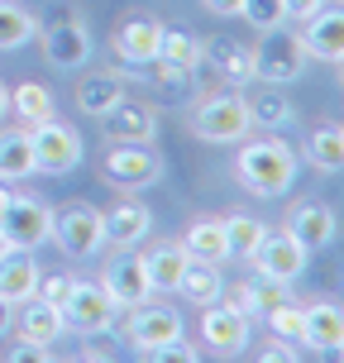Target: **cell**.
I'll use <instances>...</instances> for the list:
<instances>
[{"mask_svg":"<svg viewBox=\"0 0 344 363\" xmlns=\"http://www.w3.org/2000/svg\"><path fill=\"white\" fill-rule=\"evenodd\" d=\"M158 34H163V24L158 19H129L125 29H115V53L125 57V62H153L158 57Z\"/></svg>","mask_w":344,"mask_h":363,"instance_id":"22","label":"cell"},{"mask_svg":"<svg viewBox=\"0 0 344 363\" xmlns=\"http://www.w3.org/2000/svg\"><path fill=\"white\" fill-rule=\"evenodd\" d=\"M182 249L187 258H196V263H225L230 258V239H225V225L220 220H196L187 235H182Z\"/></svg>","mask_w":344,"mask_h":363,"instance_id":"23","label":"cell"},{"mask_svg":"<svg viewBox=\"0 0 344 363\" xmlns=\"http://www.w3.org/2000/svg\"><path fill=\"white\" fill-rule=\"evenodd\" d=\"M57 315H62V330H72V335L91 340V335L115 330L120 306L106 296V287H101V282H72V291H67V301L57 306Z\"/></svg>","mask_w":344,"mask_h":363,"instance_id":"3","label":"cell"},{"mask_svg":"<svg viewBox=\"0 0 344 363\" xmlns=\"http://www.w3.org/2000/svg\"><path fill=\"white\" fill-rule=\"evenodd\" d=\"M5 110H10V91H5V82H0V120H5Z\"/></svg>","mask_w":344,"mask_h":363,"instance_id":"44","label":"cell"},{"mask_svg":"<svg viewBox=\"0 0 344 363\" xmlns=\"http://www.w3.org/2000/svg\"><path fill=\"white\" fill-rule=\"evenodd\" d=\"M206 53H211V62L220 67V77H230L235 86H249V82H254V48H244L235 38H211Z\"/></svg>","mask_w":344,"mask_h":363,"instance_id":"27","label":"cell"},{"mask_svg":"<svg viewBox=\"0 0 344 363\" xmlns=\"http://www.w3.org/2000/svg\"><path fill=\"white\" fill-rule=\"evenodd\" d=\"M249 129H254V120H249V106L239 91H220L211 101H201L192 115V134L206 144H239V139H249Z\"/></svg>","mask_w":344,"mask_h":363,"instance_id":"2","label":"cell"},{"mask_svg":"<svg viewBox=\"0 0 344 363\" xmlns=\"http://www.w3.org/2000/svg\"><path fill=\"white\" fill-rule=\"evenodd\" d=\"M29 144H34V172H48V177H62L82 163V134L72 125H57L53 115L29 125Z\"/></svg>","mask_w":344,"mask_h":363,"instance_id":"4","label":"cell"},{"mask_svg":"<svg viewBox=\"0 0 344 363\" xmlns=\"http://www.w3.org/2000/svg\"><path fill=\"white\" fill-rule=\"evenodd\" d=\"M301 72H306V48H301V38L282 34V29H268L263 43L254 48V82L292 86Z\"/></svg>","mask_w":344,"mask_h":363,"instance_id":"5","label":"cell"},{"mask_svg":"<svg viewBox=\"0 0 344 363\" xmlns=\"http://www.w3.org/2000/svg\"><path fill=\"white\" fill-rule=\"evenodd\" d=\"M263 363H292L296 359V345H287V340H268V349L258 354Z\"/></svg>","mask_w":344,"mask_h":363,"instance_id":"40","label":"cell"},{"mask_svg":"<svg viewBox=\"0 0 344 363\" xmlns=\"http://www.w3.org/2000/svg\"><path fill=\"white\" fill-rule=\"evenodd\" d=\"M101 120H106V134L115 144H153V139H158V115H153V106H144V101L120 96Z\"/></svg>","mask_w":344,"mask_h":363,"instance_id":"12","label":"cell"},{"mask_svg":"<svg viewBox=\"0 0 344 363\" xmlns=\"http://www.w3.org/2000/svg\"><path fill=\"white\" fill-rule=\"evenodd\" d=\"M340 349H344V345H340ZM340 359H344V354H340Z\"/></svg>","mask_w":344,"mask_h":363,"instance_id":"47","label":"cell"},{"mask_svg":"<svg viewBox=\"0 0 344 363\" xmlns=\"http://www.w3.org/2000/svg\"><path fill=\"white\" fill-rule=\"evenodd\" d=\"M67 291H72V277H38V296H43L48 306H62Z\"/></svg>","mask_w":344,"mask_h":363,"instance_id":"39","label":"cell"},{"mask_svg":"<svg viewBox=\"0 0 344 363\" xmlns=\"http://www.w3.org/2000/svg\"><path fill=\"white\" fill-rule=\"evenodd\" d=\"M301 345L321 354H340L344 345V306L340 301H311L301 306Z\"/></svg>","mask_w":344,"mask_h":363,"instance_id":"14","label":"cell"},{"mask_svg":"<svg viewBox=\"0 0 344 363\" xmlns=\"http://www.w3.org/2000/svg\"><path fill=\"white\" fill-rule=\"evenodd\" d=\"M19 325V340H34V345H48L53 349V340L62 335V315H57V306H48L43 296H29V301H19V315H10Z\"/></svg>","mask_w":344,"mask_h":363,"instance_id":"19","label":"cell"},{"mask_svg":"<svg viewBox=\"0 0 344 363\" xmlns=\"http://www.w3.org/2000/svg\"><path fill=\"white\" fill-rule=\"evenodd\" d=\"M287 235L301 239L306 249H326L330 239H335V211H330V206H321V201H301V206H292Z\"/></svg>","mask_w":344,"mask_h":363,"instance_id":"18","label":"cell"},{"mask_svg":"<svg viewBox=\"0 0 344 363\" xmlns=\"http://www.w3.org/2000/svg\"><path fill=\"white\" fill-rule=\"evenodd\" d=\"M0 230H5V239H10L15 249H38V244H48V239H53V211H48V201L10 196Z\"/></svg>","mask_w":344,"mask_h":363,"instance_id":"9","label":"cell"},{"mask_svg":"<svg viewBox=\"0 0 344 363\" xmlns=\"http://www.w3.org/2000/svg\"><path fill=\"white\" fill-rule=\"evenodd\" d=\"M306 254L311 249L301 239H292L287 230H263V239L254 244L249 263H254V272H263V277L292 282V277H301V268H306Z\"/></svg>","mask_w":344,"mask_h":363,"instance_id":"8","label":"cell"},{"mask_svg":"<svg viewBox=\"0 0 344 363\" xmlns=\"http://www.w3.org/2000/svg\"><path fill=\"white\" fill-rule=\"evenodd\" d=\"M282 5H287V19H301V24H306L316 10H326V0H282Z\"/></svg>","mask_w":344,"mask_h":363,"instance_id":"41","label":"cell"},{"mask_svg":"<svg viewBox=\"0 0 344 363\" xmlns=\"http://www.w3.org/2000/svg\"><path fill=\"white\" fill-rule=\"evenodd\" d=\"M201 340L206 349H216V354H244L249 349V315L235 306V301H211V306H201Z\"/></svg>","mask_w":344,"mask_h":363,"instance_id":"11","label":"cell"},{"mask_svg":"<svg viewBox=\"0 0 344 363\" xmlns=\"http://www.w3.org/2000/svg\"><path fill=\"white\" fill-rule=\"evenodd\" d=\"M206 10H216V15H239L244 0H206Z\"/></svg>","mask_w":344,"mask_h":363,"instance_id":"42","label":"cell"},{"mask_svg":"<svg viewBox=\"0 0 344 363\" xmlns=\"http://www.w3.org/2000/svg\"><path fill=\"white\" fill-rule=\"evenodd\" d=\"M163 177V163L148 144H115L106 153V182L125 186V191H144Z\"/></svg>","mask_w":344,"mask_h":363,"instance_id":"10","label":"cell"},{"mask_svg":"<svg viewBox=\"0 0 344 363\" xmlns=\"http://www.w3.org/2000/svg\"><path fill=\"white\" fill-rule=\"evenodd\" d=\"M48 345H34V340H19V345L5 349V363H48Z\"/></svg>","mask_w":344,"mask_h":363,"instance_id":"38","label":"cell"},{"mask_svg":"<svg viewBox=\"0 0 344 363\" xmlns=\"http://www.w3.org/2000/svg\"><path fill=\"white\" fill-rule=\"evenodd\" d=\"M187 263H192V258H187L182 244H158V249H148L144 254V272H148V282H153V291H177Z\"/></svg>","mask_w":344,"mask_h":363,"instance_id":"25","label":"cell"},{"mask_svg":"<svg viewBox=\"0 0 344 363\" xmlns=\"http://www.w3.org/2000/svg\"><path fill=\"white\" fill-rule=\"evenodd\" d=\"M268 330L272 340H287V345H301V306H292V301H282V306H272L268 315Z\"/></svg>","mask_w":344,"mask_h":363,"instance_id":"36","label":"cell"},{"mask_svg":"<svg viewBox=\"0 0 344 363\" xmlns=\"http://www.w3.org/2000/svg\"><path fill=\"white\" fill-rule=\"evenodd\" d=\"M244 106H249V120H254V125H263V129L292 125V101H287V91L272 86V82H263V86H249Z\"/></svg>","mask_w":344,"mask_h":363,"instance_id":"24","label":"cell"},{"mask_svg":"<svg viewBox=\"0 0 344 363\" xmlns=\"http://www.w3.org/2000/svg\"><path fill=\"white\" fill-rule=\"evenodd\" d=\"M38 34V19L24 10V5H10V0H0V53H10V48H24L29 38Z\"/></svg>","mask_w":344,"mask_h":363,"instance_id":"32","label":"cell"},{"mask_svg":"<svg viewBox=\"0 0 344 363\" xmlns=\"http://www.w3.org/2000/svg\"><path fill=\"white\" fill-rule=\"evenodd\" d=\"M53 239L67 258H96L106 249V216L96 206H67L53 216Z\"/></svg>","mask_w":344,"mask_h":363,"instance_id":"6","label":"cell"},{"mask_svg":"<svg viewBox=\"0 0 344 363\" xmlns=\"http://www.w3.org/2000/svg\"><path fill=\"white\" fill-rule=\"evenodd\" d=\"M220 225H225V239H230V258H249L254 244L263 239V230H268L258 216H244V211L230 216V220H220Z\"/></svg>","mask_w":344,"mask_h":363,"instance_id":"34","label":"cell"},{"mask_svg":"<svg viewBox=\"0 0 344 363\" xmlns=\"http://www.w3.org/2000/svg\"><path fill=\"white\" fill-rule=\"evenodd\" d=\"M301 48L306 57H321V62H344V10H316V15L301 24Z\"/></svg>","mask_w":344,"mask_h":363,"instance_id":"16","label":"cell"},{"mask_svg":"<svg viewBox=\"0 0 344 363\" xmlns=\"http://www.w3.org/2000/svg\"><path fill=\"white\" fill-rule=\"evenodd\" d=\"M101 216H106V244H120V249H134L153 225L148 206H139V201H120L115 211H101Z\"/></svg>","mask_w":344,"mask_h":363,"instance_id":"21","label":"cell"},{"mask_svg":"<svg viewBox=\"0 0 344 363\" xmlns=\"http://www.w3.org/2000/svg\"><path fill=\"white\" fill-rule=\"evenodd\" d=\"M292 282H277V277H263V272H254V277H244L235 291V306L254 320V315H268L272 306H282V301H292Z\"/></svg>","mask_w":344,"mask_h":363,"instance_id":"20","label":"cell"},{"mask_svg":"<svg viewBox=\"0 0 344 363\" xmlns=\"http://www.w3.org/2000/svg\"><path fill=\"white\" fill-rule=\"evenodd\" d=\"M239 15L249 19L258 34H268V29H282V24H287V5H282V0H244Z\"/></svg>","mask_w":344,"mask_h":363,"instance_id":"35","label":"cell"},{"mask_svg":"<svg viewBox=\"0 0 344 363\" xmlns=\"http://www.w3.org/2000/svg\"><path fill=\"white\" fill-rule=\"evenodd\" d=\"M5 206H10V191H5V182H0V220H5Z\"/></svg>","mask_w":344,"mask_h":363,"instance_id":"45","label":"cell"},{"mask_svg":"<svg viewBox=\"0 0 344 363\" xmlns=\"http://www.w3.org/2000/svg\"><path fill=\"white\" fill-rule=\"evenodd\" d=\"M5 330H10V301H0V340H5Z\"/></svg>","mask_w":344,"mask_h":363,"instance_id":"43","label":"cell"},{"mask_svg":"<svg viewBox=\"0 0 344 363\" xmlns=\"http://www.w3.org/2000/svg\"><path fill=\"white\" fill-rule=\"evenodd\" d=\"M10 110H15L24 125H38V120L53 115V91L43 86V82H19V86L10 91Z\"/></svg>","mask_w":344,"mask_h":363,"instance_id":"31","label":"cell"},{"mask_svg":"<svg viewBox=\"0 0 344 363\" xmlns=\"http://www.w3.org/2000/svg\"><path fill=\"white\" fill-rule=\"evenodd\" d=\"M10 249H15V244H10V239H5V230H0V254H10Z\"/></svg>","mask_w":344,"mask_h":363,"instance_id":"46","label":"cell"},{"mask_svg":"<svg viewBox=\"0 0 344 363\" xmlns=\"http://www.w3.org/2000/svg\"><path fill=\"white\" fill-rule=\"evenodd\" d=\"M296 148L282 144V139H254V144L239 148L235 158V172L239 182L254 191V196H282V191H292V182H296Z\"/></svg>","mask_w":344,"mask_h":363,"instance_id":"1","label":"cell"},{"mask_svg":"<svg viewBox=\"0 0 344 363\" xmlns=\"http://www.w3.org/2000/svg\"><path fill=\"white\" fill-rule=\"evenodd\" d=\"M177 291L187 296V301H196V306H211V301H220V291H225V277H220L216 263H187V272H182Z\"/></svg>","mask_w":344,"mask_h":363,"instance_id":"28","label":"cell"},{"mask_svg":"<svg viewBox=\"0 0 344 363\" xmlns=\"http://www.w3.org/2000/svg\"><path fill=\"white\" fill-rule=\"evenodd\" d=\"M139 359H148V363H196L201 354L187 340H172V345H158V349H139Z\"/></svg>","mask_w":344,"mask_h":363,"instance_id":"37","label":"cell"},{"mask_svg":"<svg viewBox=\"0 0 344 363\" xmlns=\"http://www.w3.org/2000/svg\"><path fill=\"white\" fill-rule=\"evenodd\" d=\"M43 53H48V62L53 67H62V72H72V67H82L91 57V34H87V24L72 15H62L53 19L48 29H43Z\"/></svg>","mask_w":344,"mask_h":363,"instance_id":"13","label":"cell"},{"mask_svg":"<svg viewBox=\"0 0 344 363\" xmlns=\"http://www.w3.org/2000/svg\"><path fill=\"white\" fill-rule=\"evenodd\" d=\"M182 340V315L172 306H134L129 315V345L134 349H158V345H172Z\"/></svg>","mask_w":344,"mask_h":363,"instance_id":"15","label":"cell"},{"mask_svg":"<svg viewBox=\"0 0 344 363\" xmlns=\"http://www.w3.org/2000/svg\"><path fill=\"white\" fill-rule=\"evenodd\" d=\"M101 287H106V296H110L120 311L144 306L148 296H153V282H148V272H144V254H129V249H120V254L106 263V272H101Z\"/></svg>","mask_w":344,"mask_h":363,"instance_id":"7","label":"cell"},{"mask_svg":"<svg viewBox=\"0 0 344 363\" xmlns=\"http://www.w3.org/2000/svg\"><path fill=\"white\" fill-rule=\"evenodd\" d=\"M24 177H34L29 129H5L0 134V182H24Z\"/></svg>","mask_w":344,"mask_h":363,"instance_id":"26","label":"cell"},{"mask_svg":"<svg viewBox=\"0 0 344 363\" xmlns=\"http://www.w3.org/2000/svg\"><path fill=\"white\" fill-rule=\"evenodd\" d=\"M120 96H125V86H120V77L101 72V77H91V82H82V86H77V106L87 110V115H96V120H101V115H106V110L115 106Z\"/></svg>","mask_w":344,"mask_h":363,"instance_id":"33","label":"cell"},{"mask_svg":"<svg viewBox=\"0 0 344 363\" xmlns=\"http://www.w3.org/2000/svg\"><path fill=\"white\" fill-rule=\"evenodd\" d=\"M38 263L29 249H10V254H0V301H10V306H19V301H29L38 291Z\"/></svg>","mask_w":344,"mask_h":363,"instance_id":"17","label":"cell"},{"mask_svg":"<svg viewBox=\"0 0 344 363\" xmlns=\"http://www.w3.org/2000/svg\"><path fill=\"white\" fill-rule=\"evenodd\" d=\"M301 153H306L311 167H321V172H340V167H344V129L340 125H321L306 139Z\"/></svg>","mask_w":344,"mask_h":363,"instance_id":"29","label":"cell"},{"mask_svg":"<svg viewBox=\"0 0 344 363\" xmlns=\"http://www.w3.org/2000/svg\"><path fill=\"white\" fill-rule=\"evenodd\" d=\"M158 57H167V62H177V67H187V72H196L201 67V57H206V43L201 38H192L187 29H163L158 34Z\"/></svg>","mask_w":344,"mask_h":363,"instance_id":"30","label":"cell"}]
</instances>
